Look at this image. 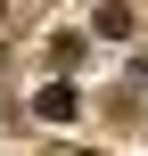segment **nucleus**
I'll list each match as a JSON object with an SVG mask.
<instances>
[{
  "instance_id": "f257e3e1",
  "label": "nucleus",
  "mask_w": 148,
  "mask_h": 156,
  "mask_svg": "<svg viewBox=\"0 0 148 156\" xmlns=\"http://www.w3.org/2000/svg\"><path fill=\"white\" fill-rule=\"evenodd\" d=\"M33 115H41V123H74V82H49V90L33 99Z\"/></svg>"
},
{
  "instance_id": "f03ea898",
  "label": "nucleus",
  "mask_w": 148,
  "mask_h": 156,
  "mask_svg": "<svg viewBox=\"0 0 148 156\" xmlns=\"http://www.w3.org/2000/svg\"><path fill=\"white\" fill-rule=\"evenodd\" d=\"M0 8H8V0H0Z\"/></svg>"
}]
</instances>
